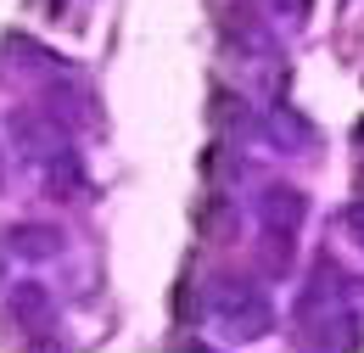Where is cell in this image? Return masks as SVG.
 Here are the masks:
<instances>
[{
    "label": "cell",
    "instance_id": "7a4b0ae2",
    "mask_svg": "<svg viewBox=\"0 0 364 353\" xmlns=\"http://www.w3.org/2000/svg\"><path fill=\"white\" fill-rule=\"evenodd\" d=\"M303 214H309V196H303V191H291V185H274L269 196H264V219H269V224L297 230V224H303Z\"/></svg>",
    "mask_w": 364,
    "mask_h": 353
},
{
    "label": "cell",
    "instance_id": "6da1fadb",
    "mask_svg": "<svg viewBox=\"0 0 364 353\" xmlns=\"http://www.w3.org/2000/svg\"><path fill=\"white\" fill-rule=\"evenodd\" d=\"M219 309H225V320H235V331H247V337H258V331L269 325L264 297H258L252 286H241V280H225V286H219Z\"/></svg>",
    "mask_w": 364,
    "mask_h": 353
},
{
    "label": "cell",
    "instance_id": "3957f363",
    "mask_svg": "<svg viewBox=\"0 0 364 353\" xmlns=\"http://www.w3.org/2000/svg\"><path fill=\"white\" fill-rule=\"evenodd\" d=\"M348 230H359V241H364V202H353V208H348Z\"/></svg>",
    "mask_w": 364,
    "mask_h": 353
}]
</instances>
